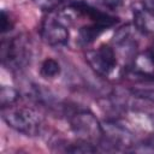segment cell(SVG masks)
I'll return each instance as SVG.
<instances>
[{
    "instance_id": "1",
    "label": "cell",
    "mask_w": 154,
    "mask_h": 154,
    "mask_svg": "<svg viewBox=\"0 0 154 154\" xmlns=\"http://www.w3.org/2000/svg\"><path fill=\"white\" fill-rule=\"evenodd\" d=\"M1 116L11 129L25 136L34 137L42 131L43 119L38 112L30 107H5L1 108Z\"/></svg>"
},
{
    "instance_id": "2",
    "label": "cell",
    "mask_w": 154,
    "mask_h": 154,
    "mask_svg": "<svg viewBox=\"0 0 154 154\" xmlns=\"http://www.w3.org/2000/svg\"><path fill=\"white\" fill-rule=\"evenodd\" d=\"M31 49L25 35H18L1 42L2 65L12 71H20L30 64Z\"/></svg>"
},
{
    "instance_id": "3",
    "label": "cell",
    "mask_w": 154,
    "mask_h": 154,
    "mask_svg": "<svg viewBox=\"0 0 154 154\" xmlns=\"http://www.w3.org/2000/svg\"><path fill=\"white\" fill-rule=\"evenodd\" d=\"M102 138L97 146L103 150H131L136 144L132 132L114 119L106 120L102 124Z\"/></svg>"
},
{
    "instance_id": "4",
    "label": "cell",
    "mask_w": 154,
    "mask_h": 154,
    "mask_svg": "<svg viewBox=\"0 0 154 154\" xmlns=\"http://www.w3.org/2000/svg\"><path fill=\"white\" fill-rule=\"evenodd\" d=\"M70 128L78 140L99 144L102 138V124L99 119L87 109L73 112L70 116Z\"/></svg>"
},
{
    "instance_id": "5",
    "label": "cell",
    "mask_w": 154,
    "mask_h": 154,
    "mask_svg": "<svg viewBox=\"0 0 154 154\" xmlns=\"http://www.w3.org/2000/svg\"><path fill=\"white\" fill-rule=\"evenodd\" d=\"M85 60L91 70L99 76H109L117 66V55L114 49L108 45H101L96 49L85 53Z\"/></svg>"
},
{
    "instance_id": "6",
    "label": "cell",
    "mask_w": 154,
    "mask_h": 154,
    "mask_svg": "<svg viewBox=\"0 0 154 154\" xmlns=\"http://www.w3.org/2000/svg\"><path fill=\"white\" fill-rule=\"evenodd\" d=\"M40 32L42 40L52 47L66 45L70 37L66 24L63 23L58 17H47L42 22Z\"/></svg>"
},
{
    "instance_id": "7",
    "label": "cell",
    "mask_w": 154,
    "mask_h": 154,
    "mask_svg": "<svg viewBox=\"0 0 154 154\" xmlns=\"http://www.w3.org/2000/svg\"><path fill=\"white\" fill-rule=\"evenodd\" d=\"M73 6L77 8L78 13L79 14H83V16H87L93 24H96L99 26H101L102 29H108L111 26H113L117 22H118V18L117 17H113L106 12H102L97 8H94L89 5H85L83 2H77V4H73Z\"/></svg>"
},
{
    "instance_id": "8",
    "label": "cell",
    "mask_w": 154,
    "mask_h": 154,
    "mask_svg": "<svg viewBox=\"0 0 154 154\" xmlns=\"http://www.w3.org/2000/svg\"><path fill=\"white\" fill-rule=\"evenodd\" d=\"M134 25L135 29L142 34L154 36V14L147 11L142 5L134 10Z\"/></svg>"
},
{
    "instance_id": "9",
    "label": "cell",
    "mask_w": 154,
    "mask_h": 154,
    "mask_svg": "<svg viewBox=\"0 0 154 154\" xmlns=\"http://www.w3.org/2000/svg\"><path fill=\"white\" fill-rule=\"evenodd\" d=\"M103 30L105 29H102L101 26L93 24V23L90 25H84L78 30L77 41L81 46H88L91 42H94L96 40V37H99Z\"/></svg>"
},
{
    "instance_id": "10",
    "label": "cell",
    "mask_w": 154,
    "mask_h": 154,
    "mask_svg": "<svg viewBox=\"0 0 154 154\" xmlns=\"http://www.w3.org/2000/svg\"><path fill=\"white\" fill-rule=\"evenodd\" d=\"M20 99V93L18 89L8 85H2L0 89V105L1 108L13 106Z\"/></svg>"
},
{
    "instance_id": "11",
    "label": "cell",
    "mask_w": 154,
    "mask_h": 154,
    "mask_svg": "<svg viewBox=\"0 0 154 154\" xmlns=\"http://www.w3.org/2000/svg\"><path fill=\"white\" fill-rule=\"evenodd\" d=\"M61 72V67H60V64L53 59V58H47L42 61L41 66H40V75L41 77L43 78H47V79H52V78H55L60 75Z\"/></svg>"
},
{
    "instance_id": "12",
    "label": "cell",
    "mask_w": 154,
    "mask_h": 154,
    "mask_svg": "<svg viewBox=\"0 0 154 154\" xmlns=\"http://www.w3.org/2000/svg\"><path fill=\"white\" fill-rule=\"evenodd\" d=\"M65 152H69V153H95V152H97V146L94 143H90L88 141L78 140L77 142L70 143L65 148Z\"/></svg>"
},
{
    "instance_id": "13",
    "label": "cell",
    "mask_w": 154,
    "mask_h": 154,
    "mask_svg": "<svg viewBox=\"0 0 154 154\" xmlns=\"http://www.w3.org/2000/svg\"><path fill=\"white\" fill-rule=\"evenodd\" d=\"M131 152H146V153H154V134L149 135L142 143L135 144Z\"/></svg>"
},
{
    "instance_id": "14",
    "label": "cell",
    "mask_w": 154,
    "mask_h": 154,
    "mask_svg": "<svg viewBox=\"0 0 154 154\" xmlns=\"http://www.w3.org/2000/svg\"><path fill=\"white\" fill-rule=\"evenodd\" d=\"M14 26V22L11 17V14L8 12H6V10L1 11V19H0V28H1V32H8L13 29Z\"/></svg>"
},
{
    "instance_id": "15",
    "label": "cell",
    "mask_w": 154,
    "mask_h": 154,
    "mask_svg": "<svg viewBox=\"0 0 154 154\" xmlns=\"http://www.w3.org/2000/svg\"><path fill=\"white\" fill-rule=\"evenodd\" d=\"M31 1L43 11H52L55 8L58 4V0H31Z\"/></svg>"
},
{
    "instance_id": "16",
    "label": "cell",
    "mask_w": 154,
    "mask_h": 154,
    "mask_svg": "<svg viewBox=\"0 0 154 154\" xmlns=\"http://www.w3.org/2000/svg\"><path fill=\"white\" fill-rule=\"evenodd\" d=\"M124 4V0H103V5L111 10H117L122 7Z\"/></svg>"
},
{
    "instance_id": "17",
    "label": "cell",
    "mask_w": 154,
    "mask_h": 154,
    "mask_svg": "<svg viewBox=\"0 0 154 154\" xmlns=\"http://www.w3.org/2000/svg\"><path fill=\"white\" fill-rule=\"evenodd\" d=\"M142 6L154 14V0H142Z\"/></svg>"
}]
</instances>
